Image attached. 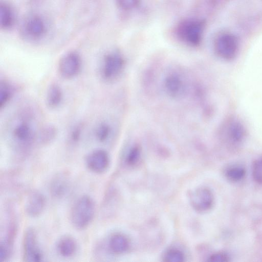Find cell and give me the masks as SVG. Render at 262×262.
Instances as JSON below:
<instances>
[{"label": "cell", "mask_w": 262, "mask_h": 262, "mask_svg": "<svg viewBox=\"0 0 262 262\" xmlns=\"http://www.w3.org/2000/svg\"><path fill=\"white\" fill-rule=\"evenodd\" d=\"M37 113L33 107L25 105L18 109L8 120L5 135L16 150L27 151L36 142L40 127Z\"/></svg>", "instance_id": "cell-1"}, {"label": "cell", "mask_w": 262, "mask_h": 262, "mask_svg": "<svg viewBox=\"0 0 262 262\" xmlns=\"http://www.w3.org/2000/svg\"><path fill=\"white\" fill-rule=\"evenodd\" d=\"M162 83L166 95L174 100L184 98L189 91V82L187 75L178 69H171L167 72Z\"/></svg>", "instance_id": "cell-2"}, {"label": "cell", "mask_w": 262, "mask_h": 262, "mask_svg": "<svg viewBox=\"0 0 262 262\" xmlns=\"http://www.w3.org/2000/svg\"><path fill=\"white\" fill-rule=\"evenodd\" d=\"M96 211L93 199L88 195L79 198L74 204L71 211L70 219L74 227L82 230L89 226Z\"/></svg>", "instance_id": "cell-3"}, {"label": "cell", "mask_w": 262, "mask_h": 262, "mask_svg": "<svg viewBox=\"0 0 262 262\" xmlns=\"http://www.w3.org/2000/svg\"><path fill=\"white\" fill-rule=\"evenodd\" d=\"M125 67V59L121 53L111 51L102 57L99 66V75L104 81L112 82L120 77Z\"/></svg>", "instance_id": "cell-4"}, {"label": "cell", "mask_w": 262, "mask_h": 262, "mask_svg": "<svg viewBox=\"0 0 262 262\" xmlns=\"http://www.w3.org/2000/svg\"><path fill=\"white\" fill-rule=\"evenodd\" d=\"M82 68V60L80 55L75 51L65 53L60 58L57 71L60 76L67 80L78 76Z\"/></svg>", "instance_id": "cell-5"}, {"label": "cell", "mask_w": 262, "mask_h": 262, "mask_svg": "<svg viewBox=\"0 0 262 262\" xmlns=\"http://www.w3.org/2000/svg\"><path fill=\"white\" fill-rule=\"evenodd\" d=\"M47 30L45 19L38 15H32L26 18L21 27L23 36L25 39L32 41L42 39Z\"/></svg>", "instance_id": "cell-6"}, {"label": "cell", "mask_w": 262, "mask_h": 262, "mask_svg": "<svg viewBox=\"0 0 262 262\" xmlns=\"http://www.w3.org/2000/svg\"><path fill=\"white\" fill-rule=\"evenodd\" d=\"M203 28L202 23L198 20H185L179 25L177 29L178 35L187 45L196 46L201 41Z\"/></svg>", "instance_id": "cell-7"}, {"label": "cell", "mask_w": 262, "mask_h": 262, "mask_svg": "<svg viewBox=\"0 0 262 262\" xmlns=\"http://www.w3.org/2000/svg\"><path fill=\"white\" fill-rule=\"evenodd\" d=\"M23 260L26 262H39L42 260L43 254L39 246L35 230L28 228L23 240Z\"/></svg>", "instance_id": "cell-8"}, {"label": "cell", "mask_w": 262, "mask_h": 262, "mask_svg": "<svg viewBox=\"0 0 262 262\" xmlns=\"http://www.w3.org/2000/svg\"><path fill=\"white\" fill-rule=\"evenodd\" d=\"M220 135L227 142L232 144L241 143L246 138L247 131L244 124L235 118L227 120L222 125Z\"/></svg>", "instance_id": "cell-9"}, {"label": "cell", "mask_w": 262, "mask_h": 262, "mask_svg": "<svg viewBox=\"0 0 262 262\" xmlns=\"http://www.w3.org/2000/svg\"><path fill=\"white\" fill-rule=\"evenodd\" d=\"M85 164L88 168L95 173H102L108 167L110 157L103 149H96L90 152L86 157Z\"/></svg>", "instance_id": "cell-10"}, {"label": "cell", "mask_w": 262, "mask_h": 262, "mask_svg": "<svg viewBox=\"0 0 262 262\" xmlns=\"http://www.w3.org/2000/svg\"><path fill=\"white\" fill-rule=\"evenodd\" d=\"M190 202L192 207L199 212L209 210L214 203V196L212 191L207 187H200L192 192Z\"/></svg>", "instance_id": "cell-11"}, {"label": "cell", "mask_w": 262, "mask_h": 262, "mask_svg": "<svg viewBox=\"0 0 262 262\" xmlns=\"http://www.w3.org/2000/svg\"><path fill=\"white\" fill-rule=\"evenodd\" d=\"M17 232V225L14 219L7 224L5 236L0 243V261H5L12 254L13 246Z\"/></svg>", "instance_id": "cell-12"}, {"label": "cell", "mask_w": 262, "mask_h": 262, "mask_svg": "<svg viewBox=\"0 0 262 262\" xmlns=\"http://www.w3.org/2000/svg\"><path fill=\"white\" fill-rule=\"evenodd\" d=\"M215 48L217 54L221 58L230 60L236 56L238 43L234 37L230 36H223L217 40Z\"/></svg>", "instance_id": "cell-13"}, {"label": "cell", "mask_w": 262, "mask_h": 262, "mask_svg": "<svg viewBox=\"0 0 262 262\" xmlns=\"http://www.w3.org/2000/svg\"><path fill=\"white\" fill-rule=\"evenodd\" d=\"M46 205L45 195L40 191L34 190L28 196L25 205L27 215L32 217L39 216L43 211Z\"/></svg>", "instance_id": "cell-14"}, {"label": "cell", "mask_w": 262, "mask_h": 262, "mask_svg": "<svg viewBox=\"0 0 262 262\" xmlns=\"http://www.w3.org/2000/svg\"><path fill=\"white\" fill-rule=\"evenodd\" d=\"M70 184V178L67 173H57L50 182L49 191L51 196L55 199L62 198L67 193Z\"/></svg>", "instance_id": "cell-15"}, {"label": "cell", "mask_w": 262, "mask_h": 262, "mask_svg": "<svg viewBox=\"0 0 262 262\" xmlns=\"http://www.w3.org/2000/svg\"><path fill=\"white\" fill-rule=\"evenodd\" d=\"M46 103L51 109L59 107L64 100V93L62 88L57 83L50 84L46 94Z\"/></svg>", "instance_id": "cell-16"}, {"label": "cell", "mask_w": 262, "mask_h": 262, "mask_svg": "<svg viewBox=\"0 0 262 262\" xmlns=\"http://www.w3.org/2000/svg\"><path fill=\"white\" fill-rule=\"evenodd\" d=\"M58 254L63 257H71L76 252L77 244L75 238L69 235L61 236L56 244Z\"/></svg>", "instance_id": "cell-17"}, {"label": "cell", "mask_w": 262, "mask_h": 262, "mask_svg": "<svg viewBox=\"0 0 262 262\" xmlns=\"http://www.w3.org/2000/svg\"><path fill=\"white\" fill-rule=\"evenodd\" d=\"M15 22V11L10 5L2 2L0 5V24L2 28L9 29Z\"/></svg>", "instance_id": "cell-18"}, {"label": "cell", "mask_w": 262, "mask_h": 262, "mask_svg": "<svg viewBox=\"0 0 262 262\" xmlns=\"http://www.w3.org/2000/svg\"><path fill=\"white\" fill-rule=\"evenodd\" d=\"M113 134V127L108 121H100L94 127V137L99 142L105 143L107 142L111 138Z\"/></svg>", "instance_id": "cell-19"}, {"label": "cell", "mask_w": 262, "mask_h": 262, "mask_svg": "<svg viewBox=\"0 0 262 262\" xmlns=\"http://www.w3.org/2000/svg\"><path fill=\"white\" fill-rule=\"evenodd\" d=\"M16 92L15 86L7 80L0 82V108H5L11 102Z\"/></svg>", "instance_id": "cell-20"}, {"label": "cell", "mask_w": 262, "mask_h": 262, "mask_svg": "<svg viewBox=\"0 0 262 262\" xmlns=\"http://www.w3.org/2000/svg\"><path fill=\"white\" fill-rule=\"evenodd\" d=\"M108 248L114 254H122L126 252L129 247L127 238L120 233L114 234L108 240Z\"/></svg>", "instance_id": "cell-21"}, {"label": "cell", "mask_w": 262, "mask_h": 262, "mask_svg": "<svg viewBox=\"0 0 262 262\" xmlns=\"http://www.w3.org/2000/svg\"><path fill=\"white\" fill-rule=\"evenodd\" d=\"M58 134L57 128L52 124L41 126L37 133L36 142L40 145H47L53 142Z\"/></svg>", "instance_id": "cell-22"}, {"label": "cell", "mask_w": 262, "mask_h": 262, "mask_svg": "<svg viewBox=\"0 0 262 262\" xmlns=\"http://www.w3.org/2000/svg\"><path fill=\"white\" fill-rule=\"evenodd\" d=\"M84 132V125L77 122L72 125L67 134L68 141L72 145L78 144L82 139Z\"/></svg>", "instance_id": "cell-23"}, {"label": "cell", "mask_w": 262, "mask_h": 262, "mask_svg": "<svg viewBox=\"0 0 262 262\" xmlns=\"http://www.w3.org/2000/svg\"><path fill=\"white\" fill-rule=\"evenodd\" d=\"M245 175L244 168L239 166L234 165L230 167L226 171L227 178L233 182H237L242 180Z\"/></svg>", "instance_id": "cell-24"}, {"label": "cell", "mask_w": 262, "mask_h": 262, "mask_svg": "<svg viewBox=\"0 0 262 262\" xmlns=\"http://www.w3.org/2000/svg\"><path fill=\"white\" fill-rule=\"evenodd\" d=\"M141 155L140 147L137 144L130 147L125 156V161L129 165L136 164L139 160Z\"/></svg>", "instance_id": "cell-25"}, {"label": "cell", "mask_w": 262, "mask_h": 262, "mask_svg": "<svg viewBox=\"0 0 262 262\" xmlns=\"http://www.w3.org/2000/svg\"><path fill=\"white\" fill-rule=\"evenodd\" d=\"M184 258V253L177 249H172L167 251L164 257V260L167 262L183 261Z\"/></svg>", "instance_id": "cell-26"}, {"label": "cell", "mask_w": 262, "mask_h": 262, "mask_svg": "<svg viewBox=\"0 0 262 262\" xmlns=\"http://www.w3.org/2000/svg\"><path fill=\"white\" fill-rule=\"evenodd\" d=\"M252 173L254 179L259 184H262V158L254 162Z\"/></svg>", "instance_id": "cell-27"}, {"label": "cell", "mask_w": 262, "mask_h": 262, "mask_svg": "<svg viewBox=\"0 0 262 262\" xmlns=\"http://www.w3.org/2000/svg\"><path fill=\"white\" fill-rule=\"evenodd\" d=\"M119 6L124 9H130L137 6L139 0H116Z\"/></svg>", "instance_id": "cell-28"}, {"label": "cell", "mask_w": 262, "mask_h": 262, "mask_svg": "<svg viewBox=\"0 0 262 262\" xmlns=\"http://www.w3.org/2000/svg\"><path fill=\"white\" fill-rule=\"evenodd\" d=\"M210 261H228V256L223 253H216L210 256L208 259Z\"/></svg>", "instance_id": "cell-29"}]
</instances>
